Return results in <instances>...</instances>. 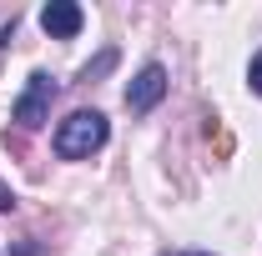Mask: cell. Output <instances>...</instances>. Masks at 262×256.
I'll use <instances>...</instances> for the list:
<instances>
[{
	"label": "cell",
	"instance_id": "52a82bcc",
	"mask_svg": "<svg viewBox=\"0 0 262 256\" xmlns=\"http://www.w3.org/2000/svg\"><path fill=\"white\" fill-rule=\"evenodd\" d=\"M0 211H15V191H10L5 181H0Z\"/></svg>",
	"mask_w": 262,
	"mask_h": 256
},
{
	"label": "cell",
	"instance_id": "3957f363",
	"mask_svg": "<svg viewBox=\"0 0 262 256\" xmlns=\"http://www.w3.org/2000/svg\"><path fill=\"white\" fill-rule=\"evenodd\" d=\"M162 96H166V65H141L136 75H131V86H126V111L131 116H146L151 106H162Z\"/></svg>",
	"mask_w": 262,
	"mask_h": 256
},
{
	"label": "cell",
	"instance_id": "6da1fadb",
	"mask_svg": "<svg viewBox=\"0 0 262 256\" xmlns=\"http://www.w3.org/2000/svg\"><path fill=\"white\" fill-rule=\"evenodd\" d=\"M106 136H111V126H106L101 111H71L56 126V156L61 161H91L106 146Z\"/></svg>",
	"mask_w": 262,
	"mask_h": 256
},
{
	"label": "cell",
	"instance_id": "ba28073f",
	"mask_svg": "<svg viewBox=\"0 0 262 256\" xmlns=\"http://www.w3.org/2000/svg\"><path fill=\"white\" fill-rule=\"evenodd\" d=\"M171 256H212V251H171Z\"/></svg>",
	"mask_w": 262,
	"mask_h": 256
},
{
	"label": "cell",
	"instance_id": "8992f818",
	"mask_svg": "<svg viewBox=\"0 0 262 256\" xmlns=\"http://www.w3.org/2000/svg\"><path fill=\"white\" fill-rule=\"evenodd\" d=\"M111 65H116V50H106V56H101L96 65H86V70H81V81H91V75H101V70H111Z\"/></svg>",
	"mask_w": 262,
	"mask_h": 256
},
{
	"label": "cell",
	"instance_id": "7a4b0ae2",
	"mask_svg": "<svg viewBox=\"0 0 262 256\" xmlns=\"http://www.w3.org/2000/svg\"><path fill=\"white\" fill-rule=\"evenodd\" d=\"M51 100H56V81H51V70H31L26 91L15 96V106H10L15 126H20V131H40L46 121H51Z\"/></svg>",
	"mask_w": 262,
	"mask_h": 256
},
{
	"label": "cell",
	"instance_id": "277c9868",
	"mask_svg": "<svg viewBox=\"0 0 262 256\" xmlns=\"http://www.w3.org/2000/svg\"><path fill=\"white\" fill-rule=\"evenodd\" d=\"M81 25H86V10L76 0H51L40 10V31L51 35V40H71V35H81Z\"/></svg>",
	"mask_w": 262,
	"mask_h": 256
},
{
	"label": "cell",
	"instance_id": "5b68a950",
	"mask_svg": "<svg viewBox=\"0 0 262 256\" xmlns=\"http://www.w3.org/2000/svg\"><path fill=\"white\" fill-rule=\"evenodd\" d=\"M247 86H252V96H262V50L252 56V65H247Z\"/></svg>",
	"mask_w": 262,
	"mask_h": 256
}]
</instances>
